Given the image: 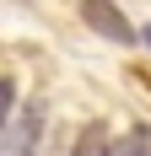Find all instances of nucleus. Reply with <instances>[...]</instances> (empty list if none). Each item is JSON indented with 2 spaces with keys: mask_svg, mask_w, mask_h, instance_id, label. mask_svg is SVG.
<instances>
[{
  "mask_svg": "<svg viewBox=\"0 0 151 156\" xmlns=\"http://www.w3.org/2000/svg\"><path fill=\"white\" fill-rule=\"evenodd\" d=\"M43 102H16L6 119H0V156H32L43 140Z\"/></svg>",
  "mask_w": 151,
  "mask_h": 156,
  "instance_id": "obj_1",
  "label": "nucleus"
},
{
  "mask_svg": "<svg viewBox=\"0 0 151 156\" xmlns=\"http://www.w3.org/2000/svg\"><path fill=\"white\" fill-rule=\"evenodd\" d=\"M81 22H87L92 32H103L108 43H135L140 32L130 27V16L113 5V0H81Z\"/></svg>",
  "mask_w": 151,
  "mask_h": 156,
  "instance_id": "obj_2",
  "label": "nucleus"
},
{
  "mask_svg": "<svg viewBox=\"0 0 151 156\" xmlns=\"http://www.w3.org/2000/svg\"><path fill=\"white\" fill-rule=\"evenodd\" d=\"M108 145H113V140H108V129H103V124H87V135L76 140L70 156H108Z\"/></svg>",
  "mask_w": 151,
  "mask_h": 156,
  "instance_id": "obj_3",
  "label": "nucleus"
},
{
  "mask_svg": "<svg viewBox=\"0 0 151 156\" xmlns=\"http://www.w3.org/2000/svg\"><path fill=\"white\" fill-rule=\"evenodd\" d=\"M151 151V135H146V129H130V135H124V140H113V145H108V156H146Z\"/></svg>",
  "mask_w": 151,
  "mask_h": 156,
  "instance_id": "obj_4",
  "label": "nucleus"
},
{
  "mask_svg": "<svg viewBox=\"0 0 151 156\" xmlns=\"http://www.w3.org/2000/svg\"><path fill=\"white\" fill-rule=\"evenodd\" d=\"M140 38H146V43H151V22H146V27H140Z\"/></svg>",
  "mask_w": 151,
  "mask_h": 156,
  "instance_id": "obj_5",
  "label": "nucleus"
},
{
  "mask_svg": "<svg viewBox=\"0 0 151 156\" xmlns=\"http://www.w3.org/2000/svg\"><path fill=\"white\" fill-rule=\"evenodd\" d=\"M146 156H151V151H146Z\"/></svg>",
  "mask_w": 151,
  "mask_h": 156,
  "instance_id": "obj_6",
  "label": "nucleus"
}]
</instances>
